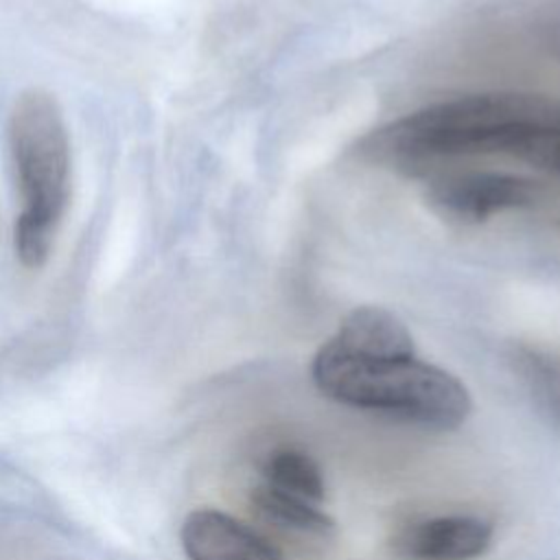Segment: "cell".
Wrapping results in <instances>:
<instances>
[{
	"instance_id": "obj_1",
	"label": "cell",
	"mask_w": 560,
	"mask_h": 560,
	"mask_svg": "<svg viewBox=\"0 0 560 560\" xmlns=\"http://www.w3.org/2000/svg\"><path fill=\"white\" fill-rule=\"evenodd\" d=\"M359 153L405 175L464 158H508L560 179V96L488 92L440 101L374 129Z\"/></svg>"
},
{
	"instance_id": "obj_2",
	"label": "cell",
	"mask_w": 560,
	"mask_h": 560,
	"mask_svg": "<svg viewBox=\"0 0 560 560\" xmlns=\"http://www.w3.org/2000/svg\"><path fill=\"white\" fill-rule=\"evenodd\" d=\"M311 376L317 389L337 402L431 431L457 429L472 409L468 389L451 372L416 354L357 352L332 337L315 352Z\"/></svg>"
},
{
	"instance_id": "obj_3",
	"label": "cell",
	"mask_w": 560,
	"mask_h": 560,
	"mask_svg": "<svg viewBox=\"0 0 560 560\" xmlns=\"http://www.w3.org/2000/svg\"><path fill=\"white\" fill-rule=\"evenodd\" d=\"M9 149L20 192L13 245L22 265L37 269L52 252L70 199V138L52 94L33 88L18 96Z\"/></svg>"
},
{
	"instance_id": "obj_4",
	"label": "cell",
	"mask_w": 560,
	"mask_h": 560,
	"mask_svg": "<svg viewBox=\"0 0 560 560\" xmlns=\"http://www.w3.org/2000/svg\"><path fill=\"white\" fill-rule=\"evenodd\" d=\"M542 195L540 182L505 171H435L424 199L442 219L470 225L499 212L527 208Z\"/></svg>"
},
{
	"instance_id": "obj_5",
	"label": "cell",
	"mask_w": 560,
	"mask_h": 560,
	"mask_svg": "<svg viewBox=\"0 0 560 560\" xmlns=\"http://www.w3.org/2000/svg\"><path fill=\"white\" fill-rule=\"evenodd\" d=\"M492 542V525L455 514L411 523L394 536V551L407 560H472Z\"/></svg>"
},
{
	"instance_id": "obj_6",
	"label": "cell",
	"mask_w": 560,
	"mask_h": 560,
	"mask_svg": "<svg viewBox=\"0 0 560 560\" xmlns=\"http://www.w3.org/2000/svg\"><path fill=\"white\" fill-rule=\"evenodd\" d=\"M179 538L188 560H284L258 532L210 508L190 512Z\"/></svg>"
},
{
	"instance_id": "obj_7",
	"label": "cell",
	"mask_w": 560,
	"mask_h": 560,
	"mask_svg": "<svg viewBox=\"0 0 560 560\" xmlns=\"http://www.w3.org/2000/svg\"><path fill=\"white\" fill-rule=\"evenodd\" d=\"M343 348L365 354H416L409 328L392 311L381 306H357L332 335Z\"/></svg>"
},
{
	"instance_id": "obj_8",
	"label": "cell",
	"mask_w": 560,
	"mask_h": 560,
	"mask_svg": "<svg viewBox=\"0 0 560 560\" xmlns=\"http://www.w3.org/2000/svg\"><path fill=\"white\" fill-rule=\"evenodd\" d=\"M260 483L276 492H282L315 505H322L326 494L319 464L313 459V455L293 446L273 448L265 457L260 466Z\"/></svg>"
},
{
	"instance_id": "obj_9",
	"label": "cell",
	"mask_w": 560,
	"mask_h": 560,
	"mask_svg": "<svg viewBox=\"0 0 560 560\" xmlns=\"http://www.w3.org/2000/svg\"><path fill=\"white\" fill-rule=\"evenodd\" d=\"M252 501L254 508L278 527L313 536H326L335 529V521L324 510H319V505L276 492L262 483L254 488Z\"/></svg>"
}]
</instances>
